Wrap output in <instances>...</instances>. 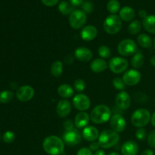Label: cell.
I'll return each mask as SVG.
<instances>
[{"instance_id":"e575fe53","label":"cell","mask_w":155,"mask_h":155,"mask_svg":"<svg viewBox=\"0 0 155 155\" xmlns=\"http://www.w3.org/2000/svg\"><path fill=\"white\" fill-rule=\"evenodd\" d=\"M82 8L86 14H91L94 10V5L91 2L86 1L82 4Z\"/></svg>"},{"instance_id":"8992f818","label":"cell","mask_w":155,"mask_h":155,"mask_svg":"<svg viewBox=\"0 0 155 155\" xmlns=\"http://www.w3.org/2000/svg\"><path fill=\"white\" fill-rule=\"evenodd\" d=\"M117 51L120 55L127 57L134 55L138 51V47L134 41L130 39H126L118 44Z\"/></svg>"},{"instance_id":"60d3db41","label":"cell","mask_w":155,"mask_h":155,"mask_svg":"<svg viewBox=\"0 0 155 155\" xmlns=\"http://www.w3.org/2000/svg\"><path fill=\"white\" fill-rule=\"evenodd\" d=\"M77 155H94L92 151L88 148H82L77 152Z\"/></svg>"},{"instance_id":"9c48e42d","label":"cell","mask_w":155,"mask_h":155,"mask_svg":"<svg viewBox=\"0 0 155 155\" xmlns=\"http://www.w3.org/2000/svg\"><path fill=\"white\" fill-rule=\"evenodd\" d=\"M82 140V135L77 129H73L69 131H65L63 134V141L67 145L74 146L80 143Z\"/></svg>"},{"instance_id":"277c9868","label":"cell","mask_w":155,"mask_h":155,"mask_svg":"<svg viewBox=\"0 0 155 155\" xmlns=\"http://www.w3.org/2000/svg\"><path fill=\"white\" fill-rule=\"evenodd\" d=\"M151 114L149 110L145 108H140L135 110L131 117V122L138 128H143L151 120Z\"/></svg>"},{"instance_id":"4fadbf2b","label":"cell","mask_w":155,"mask_h":155,"mask_svg":"<svg viewBox=\"0 0 155 155\" xmlns=\"http://www.w3.org/2000/svg\"><path fill=\"white\" fill-rule=\"evenodd\" d=\"M34 95V89L30 86H22L18 88L16 92V97L19 101L26 102L31 99Z\"/></svg>"},{"instance_id":"d4e9b609","label":"cell","mask_w":155,"mask_h":155,"mask_svg":"<svg viewBox=\"0 0 155 155\" xmlns=\"http://www.w3.org/2000/svg\"><path fill=\"white\" fill-rule=\"evenodd\" d=\"M144 62H145V57L140 51H137L131 59V64L135 69L142 68L144 64Z\"/></svg>"},{"instance_id":"ffe728a7","label":"cell","mask_w":155,"mask_h":155,"mask_svg":"<svg viewBox=\"0 0 155 155\" xmlns=\"http://www.w3.org/2000/svg\"><path fill=\"white\" fill-rule=\"evenodd\" d=\"M90 117L86 112L81 111L80 113L77 114L74 120V124L76 127L79 129L85 128L87 127L89 123Z\"/></svg>"},{"instance_id":"1f68e13d","label":"cell","mask_w":155,"mask_h":155,"mask_svg":"<svg viewBox=\"0 0 155 155\" xmlns=\"http://www.w3.org/2000/svg\"><path fill=\"white\" fill-rule=\"evenodd\" d=\"M98 54L101 56V58H107L110 56L111 54V51H110V48H108L106 45H101V46L98 48Z\"/></svg>"},{"instance_id":"bcb514c9","label":"cell","mask_w":155,"mask_h":155,"mask_svg":"<svg viewBox=\"0 0 155 155\" xmlns=\"http://www.w3.org/2000/svg\"><path fill=\"white\" fill-rule=\"evenodd\" d=\"M65 62H66L67 64H68L73 63V62H74V58L71 55L67 56V57L65 58Z\"/></svg>"},{"instance_id":"603a6c76","label":"cell","mask_w":155,"mask_h":155,"mask_svg":"<svg viewBox=\"0 0 155 155\" xmlns=\"http://www.w3.org/2000/svg\"><path fill=\"white\" fill-rule=\"evenodd\" d=\"M142 25L148 33L155 34V15H148L142 21Z\"/></svg>"},{"instance_id":"7dc6e473","label":"cell","mask_w":155,"mask_h":155,"mask_svg":"<svg viewBox=\"0 0 155 155\" xmlns=\"http://www.w3.org/2000/svg\"><path fill=\"white\" fill-rule=\"evenodd\" d=\"M141 155H154V152H153V151H151V149H147L145 150V151H144Z\"/></svg>"},{"instance_id":"7bdbcfd3","label":"cell","mask_w":155,"mask_h":155,"mask_svg":"<svg viewBox=\"0 0 155 155\" xmlns=\"http://www.w3.org/2000/svg\"><path fill=\"white\" fill-rule=\"evenodd\" d=\"M100 144L99 142H93L92 144H90V145H89V149L91 150V151H97L99 150V148H100Z\"/></svg>"},{"instance_id":"836d02e7","label":"cell","mask_w":155,"mask_h":155,"mask_svg":"<svg viewBox=\"0 0 155 155\" xmlns=\"http://www.w3.org/2000/svg\"><path fill=\"white\" fill-rule=\"evenodd\" d=\"M113 86L118 90H124L125 89L126 84L123 79L120 78V77H116L113 80Z\"/></svg>"},{"instance_id":"f1b7e54d","label":"cell","mask_w":155,"mask_h":155,"mask_svg":"<svg viewBox=\"0 0 155 155\" xmlns=\"http://www.w3.org/2000/svg\"><path fill=\"white\" fill-rule=\"evenodd\" d=\"M120 8V4L118 0H110L107 2V9L110 13L114 15L119 12Z\"/></svg>"},{"instance_id":"f5cc1de1","label":"cell","mask_w":155,"mask_h":155,"mask_svg":"<svg viewBox=\"0 0 155 155\" xmlns=\"http://www.w3.org/2000/svg\"><path fill=\"white\" fill-rule=\"evenodd\" d=\"M154 48H155V37H154Z\"/></svg>"},{"instance_id":"484cf974","label":"cell","mask_w":155,"mask_h":155,"mask_svg":"<svg viewBox=\"0 0 155 155\" xmlns=\"http://www.w3.org/2000/svg\"><path fill=\"white\" fill-rule=\"evenodd\" d=\"M137 42L141 47L145 48H151L152 45V40L148 34L142 33L140 34L137 38Z\"/></svg>"},{"instance_id":"d590c367","label":"cell","mask_w":155,"mask_h":155,"mask_svg":"<svg viewBox=\"0 0 155 155\" xmlns=\"http://www.w3.org/2000/svg\"><path fill=\"white\" fill-rule=\"evenodd\" d=\"M74 87L77 92H83L86 88V83H85L84 80H83L82 79H78L74 82Z\"/></svg>"},{"instance_id":"ac0fdd59","label":"cell","mask_w":155,"mask_h":155,"mask_svg":"<svg viewBox=\"0 0 155 155\" xmlns=\"http://www.w3.org/2000/svg\"><path fill=\"white\" fill-rule=\"evenodd\" d=\"M82 136L88 142H95L96 139H98L99 133L95 127L92 126H87L83 129L82 132Z\"/></svg>"},{"instance_id":"e0dca14e","label":"cell","mask_w":155,"mask_h":155,"mask_svg":"<svg viewBox=\"0 0 155 155\" xmlns=\"http://www.w3.org/2000/svg\"><path fill=\"white\" fill-rule=\"evenodd\" d=\"M98 34V30L92 25H88L83 27L80 32V36L85 41L93 40Z\"/></svg>"},{"instance_id":"c3c4849f","label":"cell","mask_w":155,"mask_h":155,"mask_svg":"<svg viewBox=\"0 0 155 155\" xmlns=\"http://www.w3.org/2000/svg\"><path fill=\"white\" fill-rule=\"evenodd\" d=\"M151 124L153 125V127H155V111L153 113V114L151 115Z\"/></svg>"},{"instance_id":"4316f807","label":"cell","mask_w":155,"mask_h":155,"mask_svg":"<svg viewBox=\"0 0 155 155\" xmlns=\"http://www.w3.org/2000/svg\"><path fill=\"white\" fill-rule=\"evenodd\" d=\"M51 74L54 77H59L63 74V64L60 61H56L51 64Z\"/></svg>"},{"instance_id":"ba28073f","label":"cell","mask_w":155,"mask_h":155,"mask_svg":"<svg viewBox=\"0 0 155 155\" xmlns=\"http://www.w3.org/2000/svg\"><path fill=\"white\" fill-rule=\"evenodd\" d=\"M128 61L120 57H114L109 61L108 67L114 74H121L128 68Z\"/></svg>"},{"instance_id":"db71d44e","label":"cell","mask_w":155,"mask_h":155,"mask_svg":"<svg viewBox=\"0 0 155 155\" xmlns=\"http://www.w3.org/2000/svg\"><path fill=\"white\" fill-rule=\"evenodd\" d=\"M0 140H1V135H0Z\"/></svg>"},{"instance_id":"f907efd6","label":"cell","mask_w":155,"mask_h":155,"mask_svg":"<svg viewBox=\"0 0 155 155\" xmlns=\"http://www.w3.org/2000/svg\"><path fill=\"white\" fill-rule=\"evenodd\" d=\"M151 64L153 67H155V55L152 56L151 58Z\"/></svg>"},{"instance_id":"f546056e","label":"cell","mask_w":155,"mask_h":155,"mask_svg":"<svg viewBox=\"0 0 155 155\" xmlns=\"http://www.w3.org/2000/svg\"><path fill=\"white\" fill-rule=\"evenodd\" d=\"M142 29V24L139 21H134L130 23L128 27V31L130 34L136 35L140 32Z\"/></svg>"},{"instance_id":"816d5d0a","label":"cell","mask_w":155,"mask_h":155,"mask_svg":"<svg viewBox=\"0 0 155 155\" xmlns=\"http://www.w3.org/2000/svg\"><path fill=\"white\" fill-rule=\"evenodd\" d=\"M108 155H120V154H118L117 152H115V151H114V152H110V154H108Z\"/></svg>"},{"instance_id":"ab89813d","label":"cell","mask_w":155,"mask_h":155,"mask_svg":"<svg viewBox=\"0 0 155 155\" xmlns=\"http://www.w3.org/2000/svg\"><path fill=\"white\" fill-rule=\"evenodd\" d=\"M74 123L71 120H66L65 121H64L63 123V127L64 129L65 130V131H69L74 129Z\"/></svg>"},{"instance_id":"44dd1931","label":"cell","mask_w":155,"mask_h":155,"mask_svg":"<svg viewBox=\"0 0 155 155\" xmlns=\"http://www.w3.org/2000/svg\"><path fill=\"white\" fill-rule=\"evenodd\" d=\"M108 65L104 60L101 58H97L92 61L90 64V68L94 73H101L105 71Z\"/></svg>"},{"instance_id":"5b68a950","label":"cell","mask_w":155,"mask_h":155,"mask_svg":"<svg viewBox=\"0 0 155 155\" xmlns=\"http://www.w3.org/2000/svg\"><path fill=\"white\" fill-rule=\"evenodd\" d=\"M104 31L110 35L117 33L122 27V21L120 18L116 15H111L107 17L103 24Z\"/></svg>"},{"instance_id":"8fae6325","label":"cell","mask_w":155,"mask_h":155,"mask_svg":"<svg viewBox=\"0 0 155 155\" xmlns=\"http://www.w3.org/2000/svg\"><path fill=\"white\" fill-rule=\"evenodd\" d=\"M110 126L113 131L118 133L124 131L127 127V123L120 114H115L110 118Z\"/></svg>"},{"instance_id":"83f0119b","label":"cell","mask_w":155,"mask_h":155,"mask_svg":"<svg viewBox=\"0 0 155 155\" xmlns=\"http://www.w3.org/2000/svg\"><path fill=\"white\" fill-rule=\"evenodd\" d=\"M58 10L62 15H71L74 12V8L72 5L67 1H62L58 5Z\"/></svg>"},{"instance_id":"7a4b0ae2","label":"cell","mask_w":155,"mask_h":155,"mask_svg":"<svg viewBox=\"0 0 155 155\" xmlns=\"http://www.w3.org/2000/svg\"><path fill=\"white\" fill-rule=\"evenodd\" d=\"M111 118V110L105 104H99L94 107L90 114V119L94 124H101Z\"/></svg>"},{"instance_id":"3957f363","label":"cell","mask_w":155,"mask_h":155,"mask_svg":"<svg viewBox=\"0 0 155 155\" xmlns=\"http://www.w3.org/2000/svg\"><path fill=\"white\" fill-rule=\"evenodd\" d=\"M120 136L112 130H105L101 133L98 137L100 146L103 148H110L119 142Z\"/></svg>"},{"instance_id":"4dcf8cb0","label":"cell","mask_w":155,"mask_h":155,"mask_svg":"<svg viewBox=\"0 0 155 155\" xmlns=\"http://www.w3.org/2000/svg\"><path fill=\"white\" fill-rule=\"evenodd\" d=\"M13 92L9 90H4L0 92V103L7 104L13 98Z\"/></svg>"},{"instance_id":"2e32d148","label":"cell","mask_w":155,"mask_h":155,"mask_svg":"<svg viewBox=\"0 0 155 155\" xmlns=\"http://www.w3.org/2000/svg\"><path fill=\"white\" fill-rule=\"evenodd\" d=\"M74 55L76 58L78 59L80 61L88 62L92 59V52L89 48L86 47H80L75 50Z\"/></svg>"},{"instance_id":"d6a6232c","label":"cell","mask_w":155,"mask_h":155,"mask_svg":"<svg viewBox=\"0 0 155 155\" xmlns=\"http://www.w3.org/2000/svg\"><path fill=\"white\" fill-rule=\"evenodd\" d=\"M15 139V134L14 132L10 131H6L5 133L3 134L2 136V140L3 142H5V143H12L14 142V140Z\"/></svg>"},{"instance_id":"d6986e66","label":"cell","mask_w":155,"mask_h":155,"mask_svg":"<svg viewBox=\"0 0 155 155\" xmlns=\"http://www.w3.org/2000/svg\"><path fill=\"white\" fill-rule=\"evenodd\" d=\"M139 151V146L134 141H127L121 147L123 155H136Z\"/></svg>"},{"instance_id":"6da1fadb","label":"cell","mask_w":155,"mask_h":155,"mask_svg":"<svg viewBox=\"0 0 155 155\" xmlns=\"http://www.w3.org/2000/svg\"><path fill=\"white\" fill-rule=\"evenodd\" d=\"M42 147L48 154L61 155L64 149V142L58 136H50L44 139Z\"/></svg>"},{"instance_id":"30bf717a","label":"cell","mask_w":155,"mask_h":155,"mask_svg":"<svg viewBox=\"0 0 155 155\" xmlns=\"http://www.w3.org/2000/svg\"><path fill=\"white\" fill-rule=\"evenodd\" d=\"M73 104L76 109L80 111H84L90 107L91 101L85 94H78L73 98Z\"/></svg>"},{"instance_id":"5bb4252c","label":"cell","mask_w":155,"mask_h":155,"mask_svg":"<svg viewBox=\"0 0 155 155\" xmlns=\"http://www.w3.org/2000/svg\"><path fill=\"white\" fill-rule=\"evenodd\" d=\"M115 101H116V105L118 108L120 110H127L130 107L131 98L128 92L125 91H121L117 95Z\"/></svg>"},{"instance_id":"52a82bcc","label":"cell","mask_w":155,"mask_h":155,"mask_svg":"<svg viewBox=\"0 0 155 155\" xmlns=\"http://www.w3.org/2000/svg\"><path fill=\"white\" fill-rule=\"evenodd\" d=\"M86 20V14L83 10H74L70 15L69 24L73 29L78 30L85 25Z\"/></svg>"},{"instance_id":"9a60e30c","label":"cell","mask_w":155,"mask_h":155,"mask_svg":"<svg viewBox=\"0 0 155 155\" xmlns=\"http://www.w3.org/2000/svg\"><path fill=\"white\" fill-rule=\"evenodd\" d=\"M56 111L60 117H67L71 111V104L68 100L63 99L59 101L56 107Z\"/></svg>"},{"instance_id":"f35d334b","label":"cell","mask_w":155,"mask_h":155,"mask_svg":"<svg viewBox=\"0 0 155 155\" xmlns=\"http://www.w3.org/2000/svg\"><path fill=\"white\" fill-rule=\"evenodd\" d=\"M148 144L150 147L155 148V130H153L148 136Z\"/></svg>"},{"instance_id":"ee69618b","label":"cell","mask_w":155,"mask_h":155,"mask_svg":"<svg viewBox=\"0 0 155 155\" xmlns=\"http://www.w3.org/2000/svg\"><path fill=\"white\" fill-rule=\"evenodd\" d=\"M70 2L74 6L81 5L83 3V0H70Z\"/></svg>"},{"instance_id":"cb8c5ba5","label":"cell","mask_w":155,"mask_h":155,"mask_svg":"<svg viewBox=\"0 0 155 155\" xmlns=\"http://www.w3.org/2000/svg\"><path fill=\"white\" fill-rule=\"evenodd\" d=\"M58 93L62 98H71L74 95V89L69 84H62L58 88Z\"/></svg>"},{"instance_id":"7c38bea8","label":"cell","mask_w":155,"mask_h":155,"mask_svg":"<svg viewBox=\"0 0 155 155\" xmlns=\"http://www.w3.org/2000/svg\"><path fill=\"white\" fill-rule=\"evenodd\" d=\"M142 75L136 70H130L123 76V80L125 84L129 86H134L140 82Z\"/></svg>"},{"instance_id":"f6af8a7d","label":"cell","mask_w":155,"mask_h":155,"mask_svg":"<svg viewBox=\"0 0 155 155\" xmlns=\"http://www.w3.org/2000/svg\"><path fill=\"white\" fill-rule=\"evenodd\" d=\"M139 15L140 18H143V19H145V18H146L147 16H148V14H147V12L145 10H140L139 12Z\"/></svg>"},{"instance_id":"b9f144b4","label":"cell","mask_w":155,"mask_h":155,"mask_svg":"<svg viewBox=\"0 0 155 155\" xmlns=\"http://www.w3.org/2000/svg\"><path fill=\"white\" fill-rule=\"evenodd\" d=\"M41 2H42L45 6L52 7V6L56 5L58 3L59 0H41Z\"/></svg>"},{"instance_id":"8d00e7d4","label":"cell","mask_w":155,"mask_h":155,"mask_svg":"<svg viewBox=\"0 0 155 155\" xmlns=\"http://www.w3.org/2000/svg\"><path fill=\"white\" fill-rule=\"evenodd\" d=\"M134 98L139 103H146L148 101V96L142 92H136L134 94Z\"/></svg>"},{"instance_id":"7402d4cb","label":"cell","mask_w":155,"mask_h":155,"mask_svg":"<svg viewBox=\"0 0 155 155\" xmlns=\"http://www.w3.org/2000/svg\"><path fill=\"white\" fill-rule=\"evenodd\" d=\"M136 16V12L133 8L130 6H125L120 11V18L124 21H130Z\"/></svg>"},{"instance_id":"681fc988","label":"cell","mask_w":155,"mask_h":155,"mask_svg":"<svg viewBox=\"0 0 155 155\" xmlns=\"http://www.w3.org/2000/svg\"><path fill=\"white\" fill-rule=\"evenodd\" d=\"M94 155H106V154L104 151H102V150H98V151H95V153L94 154Z\"/></svg>"},{"instance_id":"11a10c76","label":"cell","mask_w":155,"mask_h":155,"mask_svg":"<svg viewBox=\"0 0 155 155\" xmlns=\"http://www.w3.org/2000/svg\"><path fill=\"white\" fill-rule=\"evenodd\" d=\"M154 100H155V98H154Z\"/></svg>"},{"instance_id":"74e56055","label":"cell","mask_w":155,"mask_h":155,"mask_svg":"<svg viewBox=\"0 0 155 155\" xmlns=\"http://www.w3.org/2000/svg\"><path fill=\"white\" fill-rule=\"evenodd\" d=\"M136 139L140 141H143L147 137V132L144 128H139L136 133Z\"/></svg>"}]
</instances>
